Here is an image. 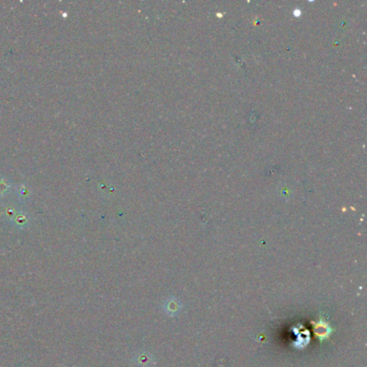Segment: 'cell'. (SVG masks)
I'll use <instances>...</instances> for the list:
<instances>
[{
    "label": "cell",
    "mask_w": 367,
    "mask_h": 367,
    "mask_svg": "<svg viewBox=\"0 0 367 367\" xmlns=\"http://www.w3.org/2000/svg\"><path fill=\"white\" fill-rule=\"evenodd\" d=\"M167 304L170 305V307H165V309L168 313H176L179 311V309L181 308V306H179V300H177V299L168 300Z\"/></svg>",
    "instance_id": "6da1fadb"
}]
</instances>
